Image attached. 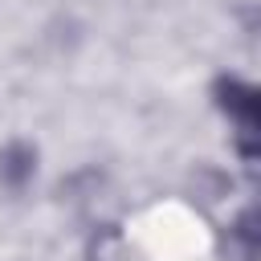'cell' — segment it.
I'll list each match as a JSON object with an SVG mask.
<instances>
[{
	"label": "cell",
	"instance_id": "obj_1",
	"mask_svg": "<svg viewBox=\"0 0 261 261\" xmlns=\"http://www.w3.org/2000/svg\"><path fill=\"white\" fill-rule=\"evenodd\" d=\"M33 171H37V151L29 143H8L0 151V184L4 188H12V192L24 188L33 179Z\"/></svg>",
	"mask_w": 261,
	"mask_h": 261
}]
</instances>
